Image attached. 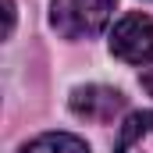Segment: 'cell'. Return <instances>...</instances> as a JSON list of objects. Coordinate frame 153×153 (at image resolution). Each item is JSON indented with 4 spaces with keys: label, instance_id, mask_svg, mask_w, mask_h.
<instances>
[{
    "label": "cell",
    "instance_id": "obj_1",
    "mask_svg": "<svg viewBox=\"0 0 153 153\" xmlns=\"http://www.w3.org/2000/svg\"><path fill=\"white\" fill-rule=\"evenodd\" d=\"M114 14V0H53L50 25L64 39H93L107 29Z\"/></svg>",
    "mask_w": 153,
    "mask_h": 153
},
{
    "label": "cell",
    "instance_id": "obj_2",
    "mask_svg": "<svg viewBox=\"0 0 153 153\" xmlns=\"http://www.w3.org/2000/svg\"><path fill=\"white\" fill-rule=\"evenodd\" d=\"M111 53L125 64H150L153 61V18L132 11L111 29Z\"/></svg>",
    "mask_w": 153,
    "mask_h": 153
},
{
    "label": "cell",
    "instance_id": "obj_3",
    "mask_svg": "<svg viewBox=\"0 0 153 153\" xmlns=\"http://www.w3.org/2000/svg\"><path fill=\"white\" fill-rule=\"evenodd\" d=\"M128 100L121 89H111V85H78L71 93V111L93 125H111L117 114H125Z\"/></svg>",
    "mask_w": 153,
    "mask_h": 153
},
{
    "label": "cell",
    "instance_id": "obj_4",
    "mask_svg": "<svg viewBox=\"0 0 153 153\" xmlns=\"http://www.w3.org/2000/svg\"><path fill=\"white\" fill-rule=\"evenodd\" d=\"M114 153H153V111L128 114V121L117 132Z\"/></svg>",
    "mask_w": 153,
    "mask_h": 153
},
{
    "label": "cell",
    "instance_id": "obj_5",
    "mask_svg": "<svg viewBox=\"0 0 153 153\" xmlns=\"http://www.w3.org/2000/svg\"><path fill=\"white\" fill-rule=\"evenodd\" d=\"M18 153H89V146L71 132H43L32 143H25Z\"/></svg>",
    "mask_w": 153,
    "mask_h": 153
},
{
    "label": "cell",
    "instance_id": "obj_6",
    "mask_svg": "<svg viewBox=\"0 0 153 153\" xmlns=\"http://www.w3.org/2000/svg\"><path fill=\"white\" fill-rule=\"evenodd\" d=\"M139 82H143V89H146V93L153 96V61L146 64V68H143V75H139Z\"/></svg>",
    "mask_w": 153,
    "mask_h": 153
}]
</instances>
